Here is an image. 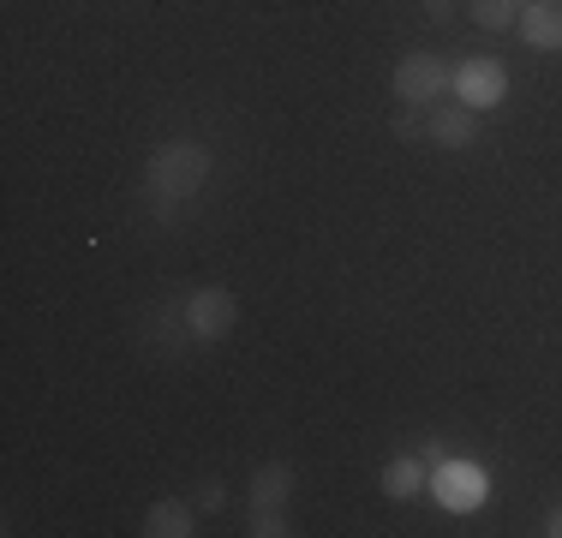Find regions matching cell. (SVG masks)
<instances>
[{
    "mask_svg": "<svg viewBox=\"0 0 562 538\" xmlns=\"http://www.w3.org/2000/svg\"><path fill=\"white\" fill-rule=\"evenodd\" d=\"M467 12H473V24H479V31H508V24L520 19V7H515V0H467Z\"/></svg>",
    "mask_w": 562,
    "mask_h": 538,
    "instance_id": "cell-11",
    "label": "cell"
},
{
    "mask_svg": "<svg viewBox=\"0 0 562 538\" xmlns=\"http://www.w3.org/2000/svg\"><path fill=\"white\" fill-rule=\"evenodd\" d=\"M431 7V19H449V0H425Z\"/></svg>",
    "mask_w": 562,
    "mask_h": 538,
    "instance_id": "cell-16",
    "label": "cell"
},
{
    "mask_svg": "<svg viewBox=\"0 0 562 538\" xmlns=\"http://www.w3.org/2000/svg\"><path fill=\"white\" fill-rule=\"evenodd\" d=\"M515 24H520V43L527 48H539V54L562 48V0H527Z\"/></svg>",
    "mask_w": 562,
    "mask_h": 538,
    "instance_id": "cell-7",
    "label": "cell"
},
{
    "mask_svg": "<svg viewBox=\"0 0 562 538\" xmlns=\"http://www.w3.org/2000/svg\"><path fill=\"white\" fill-rule=\"evenodd\" d=\"M431 491H437V503H443V508L467 515V508L485 503L491 479H485V467H479V461H443V467H431Z\"/></svg>",
    "mask_w": 562,
    "mask_h": 538,
    "instance_id": "cell-4",
    "label": "cell"
},
{
    "mask_svg": "<svg viewBox=\"0 0 562 538\" xmlns=\"http://www.w3.org/2000/svg\"><path fill=\"white\" fill-rule=\"evenodd\" d=\"M454 90V72L437 54H407V60L395 66V97L407 108H437Z\"/></svg>",
    "mask_w": 562,
    "mask_h": 538,
    "instance_id": "cell-2",
    "label": "cell"
},
{
    "mask_svg": "<svg viewBox=\"0 0 562 538\" xmlns=\"http://www.w3.org/2000/svg\"><path fill=\"white\" fill-rule=\"evenodd\" d=\"M454 97L473 108V114L497 108L508 97V66L503 60H467V66H454Z\"/></svg>",
    "mask_w": 562,
    "mask_h": 538,
    "instance_id": "cell-5",
    "label": "cell"
},
{
    "mask_svg": "<svg viewBox=\"0 0 562 538\" xmlns=\"http://www.w3.org/2000/svg\"><path fill=\"white\" fill-rule=\"evenodd\" d=\"M192 520H198L192 503H180V496H162V503H150V515H144V533H150V538H186V533H198Z\"/></svg>",
    "mask_w": 562,
    "mask_h": 538,
    "instance_id": "cell-9",
    "label": "cell"
},
{
    "mask_svg": "<svg viewBox=\"0 0 562 538\" xmlns=\"http://www.w3.org/2000/svg\"><path fill=\"white\" fill-rule=\"evenodd\" d=\"M425 138L443 144V150H467V144H479V114L467 102H437L431 114H425Z\"/></svg>",
    "mask_w": 562,
    "mask_h": 538,
    "instance_id": "cell-6",
    "label": "cell"
},
{
    "mask_svg": "<svg viewBox=\"0 0 562 538\" xmlns=\"http://www.w3.org/2000/svg\"><path fill=\"white\" fill-rule=\"evenodd\" d=\"M210 180V150L192 138H173L162 150L150 156V168H144V186H150L162 204H186V198H198Z\"/></svg>",
    "mask_w": 562,
    "mask_h": 538,
    "instance_id": "cell-1",
    "label": "cell"
},
{
    "mask_svg": "<svg viewBox=\"0 0 562 538\" xmlns=\"http://www.w3.org/2000/svg\"><path fill=\"white\" fill-rule=\"evenodd\" d=\"M251 533L258 538H288L293 527L281 520V508H251Z\"/></svg>",
    "mask_w": 562,
    "mask_h": 538,
    "instance_id": "cell-12",
    "label": "cell"
},
{
    "mask_svg": "<svg viewBox=\"0 0 562 538\" xmlns=\"http://www.w3.org/2000/svg\"><path fill=\"white\" fill-rule=\"evenodd\" d=\"M198 508H204V515H216V508H227V491H222L216 479H210L204 491H198Z\"/></svg>",
    "mask_w": 562,
    "mask_h": 538,
    "instance_id": "cell-14",
    "label": "cell"
},
{
    "mask_svg": "<svg viewBox=\"0 0 562 538\" xmlns=\"http://www.w3.org/2000/svg\"><path fill=\"white\" fill-rule=\"evenodd\" d=\"M425 484H431V467H425L419 455H395V461L383 467V496H395V503H413Z\"/></svg>",
    "mask_w": 562,
    "mask_h": 538,
    "instance_id": "cell-8",
    "label": "cell"
},
{
    "mask_svg": "<svg viewBox=\"0 0 562 538\" xmlns=\"http://www.w3.org/2000/svg\"><path fill=\"white\" fill-rule=\"evenodd\" d=\"M515 7H527V0H515Z\"/></svg>",
    "mask_w": 562,
    "mask_h": 538,
    "instance_id": "cell-17",
    "label": "cell"
},
{
    "mask_svg": "<svg viewBox=\"0 0 562 538\" xmlns=\"http://www.w3.org/2000/svg\"><path fill=\"white\" fill-rule=\"evenodd\" d=\"M288 491H293V473L281 461H270V467L251 473V508H281V503H288Z\"/></svg>",
    "mask_w": 562,
    "mask_h": 538,
    "instance_id": "cell-10",
    "label": "cell"
},
{
    "mask_svg": "<svg viewBox=\"0 0 562 538\" xmlns=\"http://www.w3.org/2000/svg\"><path fill=\"white\" fill-rule=\"evenodd\" d=\"M234 323H239V300L227 288H198L192 300H186V335H192V341H222Z\"/></svg>",
    "mask_w": 562,
    "mask_h": 538,
    "instance_id": "cell-3",
    "label": "cell"
},
{
    "mask_svg": "<svg viewBox=\"0 0 562 538\" xmlns=\"http://www.w3.org/2000/svg\"><path fill=\"white\" fill-rule=\"evenodd\" d=\"M419 114H425V108H407V102H401V114H395V132H401V138H419V132H431Z\"/></svg>",
    "mask_w": 562,
    "mask_h": 538,
    "instance_id": "cell-13",
    "label": "cell"
},
{
    "mask_svg": "<svg viewBox=\"0 0 562 538\" xmlns=\"http://www.w3.org/2000/svg\"><path fill=\"white\" fill-rule=\"evenodd\" d=\"M544 533H551V538H562V503L551 508V515H544Z\"/></svg>",
    "mask_w": 562,
    "mask_h": 538,
    "instance_id": "cell-15",
    "label": "cell"
}]
</instances>
